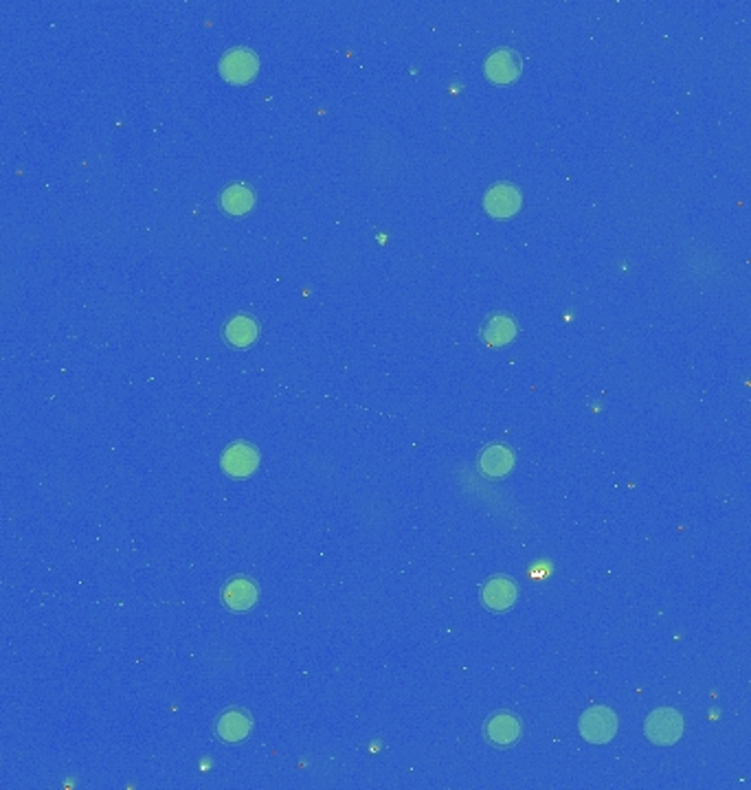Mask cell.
<instances>
[{"label": "cell", "instance_id": "9c48e42d", "mask_svg": "<svg viewBox=\"0 0 751 790\" xmlns=\"http://www.w3.org/2000/svg\"><path fill=\"white\" fill-rule=\"evenodd\" d=\"M521 73V60L510 49H499L486 60V75L495 84H510Z\"/></svg>", "mask_w": 751, "mask_h": 790}, {"label": "cell", "instance_id": "7c38bea8", "mask_svg": "<svg viewBox=\"0 0 751 790\" xmlns=\"http://www.w3.org/2000/svg\"><path fill=\"white\" fill-rule=\"evenodd\" d=\"M257 336H260V326L249 314H238V317L226 321L224 338L229 341V345L249 347L257 341Z\"/></svg>", "mask_w": 751, "mask_h": 790}, {"label": "cell", "instance_id": "7a4b0ae2", "mask_svg": "<svg viewBox=\"0 0 751 790\" xmlns=\"http://www.w3.org/2000/svg\"><path fill=\"white\" fill-rule=\"evenodd\" d=\"M578 729L589 744H609L618 733V716L609 707H591L581 716Z\"/></svg>", "mask_w": 751, "mask_h": 790}, {"label": "cell", "instance_id": "8992f818", "mask_svg": "<svg viewBox=\"0 0 751 790\" xmlns=\"http://www.w3.org/2000/svg\"><path fill=\"white\" fill-rule=\"evenodd\" d=\"M481 600L488 611H495V612L510 611L518 600V586L506 575L490 577V580L483 584Z\"/></svg>", "mask_w": 751, "mask_h": 790}, {"label": "cell", "instance_id": "ba28073f", "mask_svg": "<svg viewBox=\"0 0 751 790\" xmlns=\"http://www.w3.org/2000/svg\"><path fill=\"white\" fill-rule=\"evenodd\" d=\"M257 600H260V589L249 577H235L223 591L224 606L234 612L251 611L257 604Z\"/></svg>", "mask_w": 751, "mask_h": 790}, {"label": "cell", "instance_id": "4fadbf2b", "mask_svg": "<svg viewBox=\"0 0 751 790\" xmlns=\"http://www.w3.org/2000/svg\"><path fill=\"white\" fill-rule=\"evenodd\" d=\"M517 336V323L506 314H495L483 326V341L490 347H503L514 341Z\"/></svg>", "mask_w": 751, "mask_h": 790}, {"label": "cell", "instance_id": "5bb4252c", "mask_svg": "<svg viewBox=\"0 0 751 790\" xmlns=\"http://www.w3.org/2000/svg\"><path fill=\"white\" fill-rule=\"evenodd\" d=\"M253 202H255L253 191L244 185L226 187L223 198H220V205H223V209L231 216L246 214V211L253 209Z\"/></svg>", "mask_w": 751, "mask_h": 790}, {"label": "cell", "instance_id": "5b68a950", "mask_svg": "<svg viewBox=\"0 0 751 790\" xmlns=\"http://www.w3.org/2000/svg\"><path fill=\"white\" fill-rule=\"evenodd\" d=\"M483 733H486V740L490 744H495V747H512V744H517L521 740V721H518L517 716L510 712H499L495 716L488 718L486 729H483Z\"/></svg>", "mask_w": 751, "mask_h": 790}, {"label": "cell", "instance_id": "277c9868", "mask_svg": "<svg viewBox=\"0 0 751 790\" xmlns=\"http://www.w3.org/2000/svg\"><path fill=\"white\" fill-rule=\"evenodd\" d=\"M220 465H223V470L229 477L234 479H246L251 477V474L255 473L257 465H260V455H257L255 446L238 442V444H231L229 448L224 450L223 459H220Z\"/></svg>", "mask_w": 751, "mask_h": 790}, {"label": "cell", "instance_id": "8fae6325", "mask_svg": "<svg viewBox=\"0 0 751 790\" xmlns=\"http://www.w3.org/2000/svg\"><path fill=\"white\" fill-rule=\"evenodd\" d=\"M486 211L495 217H510L521 209V194L512 185H497L486 194Z\"/></svg>", "mask_w": 751, "mask_h": 790}, {"label": "cell", "instance_id": "52a82bcc", "mask_svg": "<svg viewBox=\"0 0 751 790\" xmlns=\"http://www.w3.org/2000/svg\"><path fill=\"white\" fill-rule=\"evenodd\" d=\"M253 731V718L244 709H229L215 722V733L220 740L229 744H238L251 736Z\"/></svg>", "mask_w": 751, "mask_h": 790}, {"label": "cell", "instance_id": "6da1fadb", "mask_svg": "<svg viewBox=\"0 0 751 790\" xmlns=\"http://www.w3.org/2000/svg\"><path fill=\"white\" fill-rule=\"evenodd\" d=\"M644 733L657 747H674L683 736V716L677 709H655L646 718Z\"/></svg>", "mask_w": 751, "mask_h": 790}, {"label": "cell", "instance_id": "3957f363", "mask_svg": "<svg viewBox=\"0 0 751 790\" xmlns=\"http://www.w3.org/2000/svg\"><path fill=\"white\" fill-rule=\"evenodd\" d=\"M257 70H260L257 55L244 47L226 51L220 60V73L231 84H249L257 78Z\"/></svg>", "mask_w": 751, "mask_h": 790}, {"label": "cell", "instance_id": "30bf717a", "mask_svg": "<svg viewBox=\"0 0 751 790\" xmlns=\"http://www.w3.org/2000/svg\"><path fill=\"white\" fill-rule=\"evenodd\" d=\"M514 468V453L508 446L492 444L479 457V470L486 474L488 479H501L510 474Z\"/></svg>", "mask_w": 751, "mask_h": 790}]
</instances>
